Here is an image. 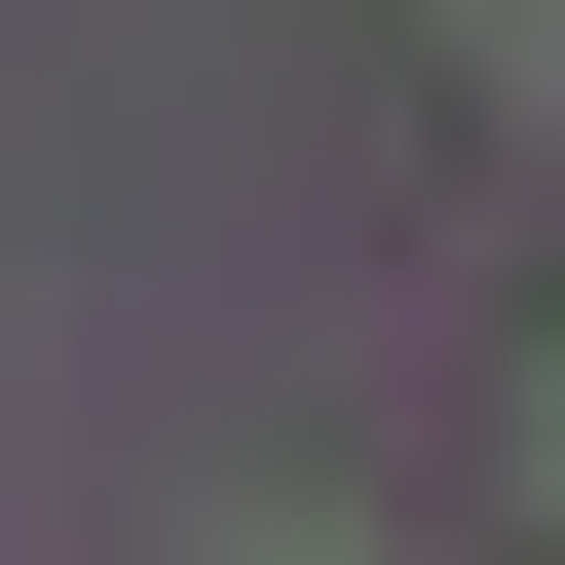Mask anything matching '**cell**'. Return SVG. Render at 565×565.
<instances>
[{"label":"cell","mask_w":565,"mask_h":565,"mask_svg":"<svg viewBox=\"0 0 565 565\" xmlns=\"http://www.w3.org/2000/svg\"><path fill=\"white\" fill-rule=\"evenodd\" d=\"M452 76H490V114H565V0H452Z\"/></svg>","instance_id":"obj_1"},{"label":"cell","mask_w":565,"mask_h":565,"mask_svg":"<svg viewBox=\"0 0 565 565\" xmlns=\"http://www.w3.org/2000/svg\"><path fill=\"white\" fill-rule=\"evenodd\" d=\"M527 490H565V377H527Z\"/></svg>","instance_id":"obj_2"}]
</instances>
